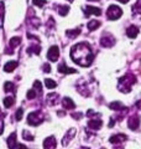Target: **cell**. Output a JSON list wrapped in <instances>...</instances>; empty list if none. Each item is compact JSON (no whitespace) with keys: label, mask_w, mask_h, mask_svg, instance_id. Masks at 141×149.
<instances>
[{"label":"cell","mask_w":141,"mask_h":149,"mask_svg":"<svg viewBox=\"0 0 141 149\" xmlns=\"http://www.w3.org/2000/svg\"><path fill=\"white\" fill-rule=\"evenodd\" d=\"M70 57L76 63L81 65L83 67H87L93 61V51L91 45L87 42H81L74 45L70 49Z\"/></svg>","instance_id":"1"},{"label":"cell","mask_w":141,"mask_h":149,"mask_svg":"<svg viewBox=\"0 0 141 149\" xmlns=\"http://www.w3.org/2000/svg\"><path fill=\"white\" fill-rule=\"evenodd\" d=\"M136 82V78L133 74H126V76L119 78V90L123 93H128L131 91V86Z\"/></svg>","instance_id":"2"},{"label":"cell","mask_w":141,"mask_h":149,"mask_svg":"<svg viewBox=\"0 0 141 149\" xmlns=\"http://www.w3.org/2000/svg\"><path fill=\"white\" fill-rule=\"evenodd\" d=\"M108 19L109 20H116V19H119L121 15H123V10L118 6V5H110L108 8Z\"/></svg>","instance_id":"3"},{"label":"cell","mask_w":141,"mask_h":149,"mask_svg":"<svg viewBox=\"0 0 141 149\" xmlns=\"http://www.w3.org/2000/svg\"><path fill=\"white\" fill-rule=\"evenodd\" d=\"M42 122V113L41 111H35V112H31L27 117V123L31 124V125H39Z\"/></svg>","instance_id":"4"},{"label":"cell","mask_w":141,"mask_h":149,"mask_svg":"<svg viewBox=\"0 0 141 149\" xmlns=\"http://www.w3.org/2000/svg\"><path fill=\"white\" fill-rule=\"evenodd\" d=\"M58 56H59V49H58V46H51L50 50H48V52H47V57H48L50 61H52V62H56L58 60Z\"/></svg>","instance_id":"5"},{"label":"cell","mask_w":141,"mask_h":149,"mask_svg":"<svg viewBox=\"0 0 141 149\" xmlns=\"http://www.w3.org/2000/svg\"><path fill=\"white\" fill-rule=\"evenodd\" d=\"M115 44V40L114 37L108 35V36H103L100 39V46H103V47H110V46H113Z\"/></svg>","instance_id":"6"},{"label":"cell","mask_w":141,"mask_h":149,"mask_svg":"<svg viewBox=\"0 0 141 149\" xmlns=\"http://www.w3.org/2000/svg\"><path fill=\"white\" fill-rule=\"evenodd\" d=\"M56 139L55 137H48L44 142V149H56Z\"/></svg>","instance_id":"7"},{"label":"cell","mask_w":141,"mask_h":149,"mask_svg":"<svg viewBox=\"0 0 141 149\" xmlns=\"http://www.w3.org/2000/svg\"><path fill=\"white\" fill-rule=\"evenodd\" d=\"M126 35L130 39H136V36L139 35V27L135 26V25H131L128 27V30H126Z\"/></svg>","instance_id":"8"},{"label":"cell","mask_w":141,"mask_h":149,"mask_svg":"<svg viewBox=\"0 0 141 149\" xmlns=\"http://www.w3.org/2000/svg\"><path fill=\"white\" fill-rule=\"evenodd\" d=\"M84 14L86 15H91V14H93V15H102V10L99 8H95V6H86L84 8Z\"/></svg>","instance_id":"9"},{"label":"cell","mask_w":141,"mask_h":149,"mask_svg":"<svg viewBox=\"0 0 141 149\" xmlns=\"http://www.w3.org/2000/svg\"><path fill=\"white\" fill-rule=\"evenodd\" d=\"M128 139V137L125 136V134H116V136H111L109 138V142L111 144H118V143H120V142H124Z\"/></svg>","instance_id":"10"},{"label":"cell","mask_w":141,"mask_h":149,"mask_svg":"<svg viewBox=\"0 0 141 149\" xmlns=\"http://www.w3.org/2000/svg\"><path fill=\"white\" fill-rule=\"evenodd\" d=\"M102 124H103L102 119H93V118H91V120L88 122L89 128H91V129H94V130L99 129V128L102 127Z\"/></svg>","instance_id":"11"},{"label":"cell","mask_w":141,"mask_h":149,"mask_svg":"<svg viewBox=\"0 0 141 149\" xmlns=\"http://www.w3.org/2000/svg\"><path fill=\"white\" fill-rule=\"evenodd\" d=\"M139 124H140V119H139L138 117H131V118H129L128 125H129V128H130V129L136 130V129L139 128Z\"/></svg>","instance_id":"12"},{"label":"cell","mask_w":141,"mask_h":149,"mask_svg":"<svg viewBox=\"0 0 141 149\" xmlns=\"http://www.w3.org/2000/svg\"><path fill=\"white\" fill-rule=\"evenodd\" d=\"M74 134H76V129H74V128H72L70 130H68L67 134H66V136L63 137V141H62V144H63V146H67L68 142L74 137Z\"/></svg>","instance_id":"13"},{"label":"cell","mask_w":141,"mask_h":149,"mask_svg":"<svg viewBox=\"0 0 141 149\" xmlns=\"http://www.w3.org/2000/svg\"><path fill=\"white\" fill-rule=\"evenodd\" d=\"M17 66H19L17 61H9L8 63H5V66H4V71L5 72H12Z\"/></svg>","instance_id":"14"},{"label":"cell","mask_w":141,"mask_h":149,"mask_svg":"<svg viewBox=\"0 0 141 149\" xmlns=\"http://www.w3.org/2000/svg\"><path fill=\"white\" fill-rule=\"evenodd\" d=\"M58 71H59V73H67V74H68V73H77V70L67 67L64 63L59 65V66H58Z\"/></svg>","instance_id":"15"},{"label":"cell","mask_w":141,"mask_h":149,"mask_svg":"<svg viewBox=\"0 0 141 149\" xmlns=\"http://www.w3.org/2000/svg\"><path fill=\"white\" fill-rule=\"evenodd\" d=\"M8 146L10 149H15L17 147V144H16V133L14 132L12 134H10V137L8 138Z\"/></svg>","instance_id":"16"},{"label":"cell","mask_w":141,"mask_h":149,"mask_svg":"<svg viewBox=\"0 0 141 149\" xmlns=\"http://www.w3.org/2000/svg\"><path fill=\"white\" fill-rule=\"evenodd\" d=\"M62 104H63V107H64L66 109H73L74 107H76L74 102L70 100V98H68V97H64V98L62 100Z\"/></svg>","instance_id":"17"},{"label":"cell","mask_w":141,"mask_h":149,"mask_svg":"<svg viewBox=\"0 0 141 149\" xmlns=\"http://www.w3.org/2000/svg\"><path fill=\"white\" fill-rule=\"evenodd\" d=\"M4 91L5 92H15V86H14V83L8 81L4 83Z\"/></svg>","instance_id":"18"},{"label":"cell","mask_w":141,"mask_h":149,"mask_svg":"<svg viewBox=\"0 0 141 149\" xmlns=\"http://www.w3.org/2000/svg\"><path fill=\"white\" fill-rule=\"evenodd\" d=\"M109 108L110 109H114V111H119L123 108V103L119 101H114V102H111V103L109 104Z\"/></svg>","instance_id":"19"},{"label":"cell","mask_w":141,"mask_h":149,"mask_svg":"<svg viewBox=\"0 0 141 149\" xmlns=\"http://www.w3.org/2000/svg\"><path fill=\"white\" fill-rule=\"evenodd\" d=\"M100 26V22L98 20H91L88 22V29L89 30H97Z\"/></svg>","instance_id":"20"},{"label":"cell","mask_w":141,"mask_h":149,"mask_svg":"<svg viewBox=\"0 0 141 149\" xmlns=\"http://www.w3.org/2000/svg\"><path fill=\"white\" fill-rule=\"evenodd\" d=\"M79 34H81V29H74V30H70V31H67L66 32V35L70 39H74V37H77Z\"/></svg>","instance_id":"21"},{"label":"cell","mask_w":141,"mask_h":149,"mask_svg":"<svg viewBox=\"0 0 141 149\" xmlns=\"http://www.w3.org/2000/svg\"><path fill=\"white\" fill-rule=\"evenodd\" d=\"M21 44V39L20 37H12V39L10 40V47L14 49V47H16V46H19Z\"/></svg>","instance_id":"22"},{"label":"cell","mask_w":141,"mask_h":149,"mask_svg":"<svg viewBox=\"0 0 141 149\" xmlns=\"http://www.w3.org/2000/svg\"><path fill=\"white\" fill-rule=\"evenodd\" d=\"M12 104H14V97H6V98H4V106L6 108H10Z\"/></svg>","instance_id":"23"},{"label":"cell","mask_w":141,"mask_h":149,"mask_svg":"<svg viewBox=\"0 0 141 149\" xmlns=\"http://www.w3.org/2000/svg\"><path fill=\"white\" fill-rule=\"evenodd\" d=\"M41 47H40V46L39 45H36V46H31V47H29V50H27V52H29V54H31V52H35L36 55H39L40 52H41Z\"/></svg>","instance_id":"24"},{"label":"cell","mask_w":141,"mask_h":149,"mask_svg":"<svg viewBox=\"0 0 141 149\" xmlns=\"http://www.w3.org/2000/svg\"><path fill=\"white\" fill-rule=\"evenodd\" d=\"M45 83H46L47 88H55L56 86H57V83H56V82H55L53 80H51V78H46Z\"/></svg>","instance_id":"25"},{"label":"cell","mask_w":141,"mask_h":149,"mask_svg":"<svg viewBox=\"0 0 141 149\" xmlns=\"http://www.w3.org/2000/svg\"><path fill=\"white\" fill-rule=\"evenodd\" d=\"M22 137H24V139H26V141H34V136H32L31 133H29V130H24Z\"/></svg>","instance_id":"26"},{"label":"cell","mask_w":141,"mask_h":149,"mask_svg":"<svg viewBox=\"0 0 141 149\" xmlns=\"http://www.w3.org/2000/svg\"><path fill=\"white\" fill-rule=\"evenodd\" d=\"M68 11H69V6H59V10H58L59 15L66 16L68 14Z\"/></svg>","instance_id":"27"},{"label":"cell","mask_w":141,"mask_h":149,"mask_svg":"<svg viewBox=\"0 0 141 149\" xmlns=\"http://www.w3.org/2000/svg\"><path fill=\"white\" fill-rule=\"evenodd\" d=\"M26 97H27V100H34L35 97H36V91L32 88V90H29L26 93Z\"/></svg>","instance_id":"28"},{"label":"cell","mask_w":141,"mask_h":149,"mask_svg":"<svg viewBox=\"0 0 141 149\" xmlns=\"http://www.w3.org/2000/svg\"><path fill=\"white\" fill-rule=\"evenodd\" d=\"M3 19H4V3L0 1V27L3 26Z\"/></svg>","instance_id":"29"},{"label":"cell","mask_w":141,"mask_h":149,"mask_svg":"<svg viewBox=\"0 0 141 149\" xmlns=\"http://www.w3.org/2000/svg\"><path fill=\"white\" fill-rule=\"evenodd\" d=\"M32 3H34L35 5H37L39 8H42L46 4V0H32Z\"/></svg>","instance_id":"30"},{"label":"cell","mask_w":141,"mask_h":149,"mask_svg":"<svg viewBox=\"0 0 141 149\" xmlns=\"http://www.w3.org/2000/svg\"><path fill=\"white\" fill-rule=\"evenodd\" d=\"M34 90H37L39 92H42V85L40 81H35L34 83Z\"/></svg>","instance_id":"31"},{"label":"cell","mask_w":141,"mask_h":149,"mask_svg":"<svg viewBox=\"0 0 141 149\" xmlns=\"http://www.w3.org/2000/svg\"><path fill=\"white\" fill-rule=\"evenodd\" d=\"M22 116H24V109L22 108H19L17 112H16V120H21Z\"/></svg>","instance_id":"32"},{"label":"cell","mask_w":141,"mask_h":149,"mask_svg":"<svg viewBox=\"0 0 141 149\" xmlns=\"http://www.w3.org/2000/svg\"><path fill=\"white\" fill-rule=\"evenodd\" d=\"M44 71H45V72H50V71H51V66H50L48 63H45V65H44Z\"/></svg>","instance_id":"33"},{"label":"cell","mask_w":141,"mask_h":149,"mask_svg":"<svg viewBox=\"0 0 141 149\" xmlns=\"http://www.w3.org/2000/svg\"><path fill=\"white\" fill-rule=\"evenodd\" d=\"M72 117H73V118H76V119L82 118V113H73V114H72Z\"/></svg>","instance_id":"34"},{"label":"cell","mask_w":141,"mask_h":149,"mask_svg":"<svg viewBox=\"0 0 141 149\" xmlns=\"http://www.w3.org/2000/svg\"><path fill=\"white\" fill-rule=\"evenodd\" d=\"M108 125H109V128L114 127V119H113V118H110V120H109V124H108Z\"/></svg>","instance_id":"35"},{"label":"cell","mask_w":141,"mask_h":149,"mask_svg":"<svg viewBox=\"0 0 141 149\" xmlns=\"http://www.w3.org/2000/svg\"><path fill=\"white\" fill-rule=\"evenodd\" d=\"M17 149H29V148H27L26 146H24V144H19V146H17Z\"/></svg>","instance_id":"36"},{"label":"cell","mask_w":141,"mask_h":149,"mask_svg":"<svg viewBox=\"0 0 141 149\" xmlns=\"http://www.w3.org/2000/svg\"><path fill=\"white\" fill-rule=\"evenodd\" d=\"M3 128H4V124H3V120L0 119V134L3 133Z\"/></svg>","instance_id":"37"},{"label":"cell","mask_w":141,"mask_h":149,"mask_svg":"<svg viewBox=\"0 0 141 149\" xmlns=\"http://www.w3.org/2000/svg\"><path fill=\"white\" fill-rule=\"evenodd\" d=\"M118 1H121V3H128V0H118Z\"/></svg>","instance_id":"38"},{"label":"cell","mask_w":141,"mask_h":149,"mask_svg":"<svg viewBox=\"0 0 141 149\" xmlns=\"http://www.w3.org/2000/svg\"><path fill=\"white\" fill-rule=\"evenodd\" d=\"M89 1H100V0H89Z\"/></svg>","instance_id":"39"},{"label":"cell","mask_w":141,"mask_h":149,"mask_svg":"<svg viewBox=\"0 0 141 149\" xmlns=\"http://www.w3.org/2000/svg\"><path fill=\"white\" fill-rule=\"evenodd\" d=\"M81 149H89V148H87V147H83V148H81Z\"/></svg>","instance_id":"40"},{"label":"cell","mask_w":141,"mask_h":149,"mask_svg":"<svg viewBox=\"0 0 141 149\" xmlns=\"http://www.w3.org/2000/svg\"><path fill=\"white\" fill-rule=\"evenodd\" d=\"M114 149H123V148H114Z\"/></svg>","instance_id":"41"},{"label":"cell","mask_w":141,"mask_h":149,"mask_svg":"<svg viewBox=\"0 0 141 149\" xmlns=\"http://www.w3.org/2000/svg\"><path fill=\"white\" fill-rule=\"evenodd\" d=\"M68 1H73V0H68Z\"/></svg>","instance_id":"42"},{"label":"cell","mask_w":141,"mask_h":149,"mask_svg":"<svg viewBox=\"0 0 141 149\" xmlns=\"http://www.w3.org/2000/svg\"><path fill=\"white\" fill-rule=\"evenodd\" d=\"M102 149H104V148H102Z\"/></svg>","instance_id":"43"}]
</instances>
